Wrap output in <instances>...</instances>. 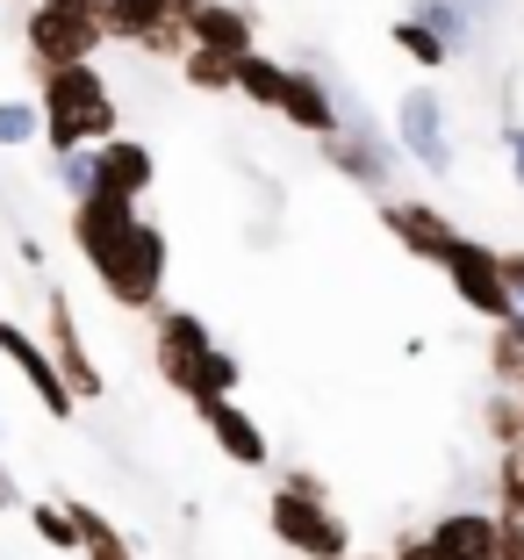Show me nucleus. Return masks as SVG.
<instances>
[{
    "label": "nucleus",
    "mask_w": 524,
    "mask_h": 560,
    "mask_svg": "<svg viewBox=\"0 0 524 560\" xmlns=\"http://www.w3.org/2000/svg\"><path fill=\"white\" fill-rule=\"evenodd\" d=\"M44 137L50 151H80V144H101L115 137V101H108V80L94 72V58L80 66H50L44 72Z\"/></svg>",
    "instance_id": "f257e3e1"
},
{
    "label": "nucleus",
    "mask_w": 524,
    "mask_h": 560,
    "mask_svg": "<svg viewBox=\"0 0 524 560\" xmlns=\"http://www.w3.org/2000/svg\"><path fill=\"white\" fill-rule=\"evenodd\" d=\"M266 517H273V539L288 546V553H310V560L352 553V525H345V517L330 511L324 481H316L310 467L280 475V489H273V503H266Z\"/></svg>",
    "instance_id": "f03ea898"
},
{
    "label": "nucleus",
    "mask_w": 524,
    "mask_h": 560,
    "mask_svg": "<svg viewBox=\"0 0 524 560\" xmlns=\"http://www.w3.org/2000/svg\"><path fill=\"white\" fill-rule=\"evenodd\" d=\"M94 280H101V295H108L115 310H159V295H165V231L137 215L130 237L94 266Z\"/></svg>",
    "instance_id": "7ed1b4c3"
},
{
    "label": "nucleus",
    "mask_w": 524,
    "mask_h": 560,
    "mask_svg": "<svg viewBox=\"0 0 524 560\" xmlns=\"http://www.w3.org/2000/svg\"><path fill=\"white\" fill-rule=\"evenodd\" d=\"M439 266H445V280H453V295L467 302L481 324H503V316H517V288L503 280V252H489L481 237L459 231L453 245H445Z\"/></svg>",
    "instance_id": "20e7f679"
},
{
    "label": "nucleus",
    "mask_w": 524,
    "mask_h": 560,
    "mask_svg": "<svg viewBox=\"0 0 524 560\" xmlns=\"http://www.w3.org/2000/svg\"><path fill=\"white\" fill-rule=\"evenodd\" d=\"M30 66L50 72V66H80V58H94L101 44H108V30H101V15H86V8H72V0H36L30 8Z\"/></svg>",
    "instance_id": "39448f33"
},
{
    "label": "nucleus",
    "mask_w": 524,
    "mask_h": 560,
    "mask_svg": "<svg viewBox=\"0 0 524 560\" xmlns=\"http://www.w3.org/2000/svg\"><path fill=\"white\" fill-rule=\"evenodd\" d=\"M395 137L424 173H453V130H445V101L431 86H410L395 101Z\"/></svg>",
    "instance_id": "423d86ee"
},
{
    "label": "nucleus",
    "mask_w": 524,
    "mask_h": 560,
    "mask_svg": "<svg viewBox=\"0 0 524 560\" xmlns=\"http://www.w3.org/2000/svg\"><path fill=\"white\" fill-rule=\"evenodd\" d=\"M101 30H108L115 44L151 50V58H181V50H187L181 15H165L159 0H108V8H101Z\"/></svg>",
    "instance_id": "0eeeda50"
},
{
    "label": "nucleus",
    "mask_w": 524,
    "mask_h": 560,
    "mask_svg": "<svg viewBox=\"0 0 524 560\" xmlns=\"http://www.w3.org/2000/svg\"><path fill=\"white\" fill-rule=\"evenodd\" d=\"M137 223V201L130 195H108V187H86L80 201H72V245L86 252V266H101L123 237H130Z\"/></svg>",
    "instance_id": "6e6552de"
},
{
    "label": "nucleus",
    "mask_w": 524,
    "mask_h": 560,
    "mask_svg": "<svg viewBox=\"0 0 524 560\" xmlns=\"http://www.w3.org/2000/svg\"><path fill=\"white\" fill-rule=\"evenodd\" d=\"M381 231L410 252V259H424V266H439L445 245L459 237L445 209H431V201H403V195H381Z\"/></svg>",
    "instance_id": "1a4fd4ad"
},
{
    "label": "nucleus",
    "mask_w": 524,
    "mask_h": 560,
    "mask_svg": "<svg viewBox=\"0 0 524 560\" xmlns=\"http://www.w3.org/2000/svg\"><path fill=\"white\" fill-rule=\"evenodd\" d=\"M209 324H201L195 310H165L159 316V374H165V388H181V396H195V374H201V360H209Z\"/></svg>",
    "instance_id": "9d476101"
},
{
    "label": "nucleus",
    "mask_w": 524,
    "mask_h": 560,
    "mask_svg": "<svg viewBox=\"0 0 524 560\" xmlns=\"http://www.w3.org/2000/svg\"><path fill=\"white\" fill-rule=\"evenodd\" d=\"M273 116H288L302 137H316V144H324V137H338V130H345V101H338V86H330L324 72L295 66V72H288V94H280Z\"/></svg>",
    "instance_id": "9b49d317"
},
{
    "label": "nucleus",
    "mask_w": 524,
    "mask_h": 560,
    "mask_svg": "<svg viewBox=\"0 0 524 560\" xmlns=\"http://www.w3.org/2000/svg\"><path fill=\"white\" fill-rule=\"evenodd\" d=\"M0 352H8V360L22 366V381L36 388V402H44L50 417H72V410H80V396H72L66 374H58V360H50V352L36 346V338H30L22 324H8V316H0Z\"/></svg>",
    "instance_id": "f8f14e48"
},
{
    "label": "nucleus",
    "mask_w": 524,
    "mask_h": 560,
    "mask_svg": "<svg viewBox=\"0 0 524 560\" xmlns=\"http://www.w3.org/2000/svg\"><path fill=\"white\" fill-rule=\"evenodd\" d=\"M324 159L338 165L345 180L352 187H366V195H388V159H381V144H374V122L366 116H352V108H345V130L338 137H324Z\"/></svg>",
    "instance_id": "ddd939ff"
},
{
    "label": "nucleus",
    "mask_w": 524,
    "mask_h": 560,
    "mask_svg": "<svg viewBox=\"0 0 524 560\" xmlns=\"http://www.w3.org/2000/svg\"><path fill=\"white\" fill-rule=\"evenodd\" d=\"M181 30H187V44L223 50V58H245V50H252V15L237 8V0H195Z\"/></svg>",
    "instance_id": "4468645a"
},
{
    "label": "nucleus",
    "mask_w": 524,
    "mask_h": 560,
    "mask_svg": "<svg viewBox=\"0 0 524 560\" xmlns=\"http://www.w3.org/2000/svg\"><path fill=\"white\" fill-rule=\"evenodd\" d=\"M151 180H159V165H151V151L137 144V137H101V151H94V187L144 201Z\"/></svg>",
    "instance_id": "2eb2a0df"
},
{
    "label": "nucleus",
    "mask_w": 524,
    "mask_h": 560,
    "mask_svg": "<svg viewBox=\"0 0 524 560\" xmlns=\"http://www.w3.org/2000/svg\"><path fill=\"white\" fill-rule=\"evenodd\" d=\"M201 424H209V439L223 445V460H237V467H266V431H259V417H245L230 396H216V402H201Z\"/></svg>",
    "instance_id": "dca6fc26"
},
{
    "label": "nucleus",
    "mask_w": 524,
    "mask_h": 560,
    "mask_svg": "<svg viewBox=\"0 0 524 560\" xmlns=\"http://www.w3.org/2000/svg\"><path fill=\"white\" fill-rule=\"evenodd\" d=\"M50 360H58V374H66V388L72 396H101V374H94V360H86V346H80V330H72V302L50 288Z\"/></svg>",
    "instance_id": "f3484780"
},
{
    "label": "nucleus",
    "mask_w": 524,
    "mask_h": 560,
    "mask_svg": "<svg viewBox=\"0 0 524 560\" xmlns=\"http://www.w3.org/2000/svg\"><path fill=\"white\" fill-rule=\"evenodd\" d=\"M431 539H439L453 560H481L489 539H496V511H445L439 525H431Z\"/></svg>",
    "instance_id": "a211bd4d"
},
{
    "label": "nucleus",
    "mask_w": 524,
    "mask_h": 560,
    "mask_svg": "<svg viewBox=\"0 0 524 560\" xmlns=\"http://www.w3.org/2000/svg\"><path fill=\"white\" fill-rule=\"evenodd\" d=\"M288 72H295V66H280V58H266V50H245V58H237V94L259 101V108H280Z\"/></svg>",
    "instance_id": "6ab92c4d"
},
{
    "label": "nucleus",
    "mask_w": 524,
    "mask_h": 560,
    "mask_svg": "<svg viewBox=\"0 0 524 560\" xmlns=\"http://www.w3.org/2000/svg\"><path fill=\"white\" fill-rule=\"evenodd\" d=\"M410 15L424 22L431 36H445V50H453V58H459L467 44H475V15H467L459 0H410Z\"/></svg>",
    "instance_id": "aec40b11"
},
{
    "label": "nucleus",
    "mask_w": 524,
    "mask_h": 560,
    "mask_svg": "<svg viewBox=\"0 0 524 560\" xmlns=\"http://www.w3.org/2000/svg\"><path fill=\"white\" fill-rule=\"evenodd\" d=\"M66 511H72V525H80V553L86 560H137L130 539H123V532H115L101 511H86V503H66Z\"/></svg>",
    "instance_id": "412c9836"
},
{
    "label": "nucleus",
    "mask_w": 524,
    "mask_h": 560,
    "mask_svg": "<svg viewBox=\"0 0 524 560\" xmlns=\"http://www.w3.org/2000/svg\"><path fill=\"white\" fill-rule=\"evenodd\" d=\"M181 72H187V86H201V94H237V58H223V50L187 44L181 50Z\"/></svg>",
    "instance_id": "4be33fe9"
},
{
    "label": "nucleus",
    "mask_w": 524,
    "mask_h": 560,
    "mask_svg": "<svg viewBox=\"0 0 524 560\" xmlns=\"http://www.w3.org/2000/svg\"><path fill=\"white\" fill-rule=\"evenodd\" d=\"M388 36H395V50H403L410 66H424V72L453 66V50H445V36H431V30H424V22H417V15H403V22H395Z\"/></svg>",
    "instance_id": "5701e85b"
},
{
    "label": "nucleus",
    "mask_w": 524,
    "mask_h": 560,
    "mask_svg": "<svg viewBox=\"0 0 524 560\" xmlns=\"http://www.w3.org/2000/svg\"><path fill=\"white\" fill-rule=\"evenodd\" d=\"M496 517H524V439L503 445V467H496Z\"/></svg>",
    "instance_id": "b1692460"
},
{
    "label": "nucleus",
    "mask_w": 524,
    "mask_h": 560,
    "mask_svg": "<svg viewBox=\"0 0 524 560\" xmlns=\"http://www.w3.org/2000/svg\"><path fill=\"white\" fill-rule=\"evenodd\" d=\"M216 396H237V360H230L223 346H209V360H201V374H195V396H187V402L201 410V402H216Z\"/></svg>",
    "instance_id": "393cba45"
},
{
    "label": "nucleus",
    "mask_w": 524,
    "mask_h": 560,
    "mask_svg": "<svg viewBox=\"0 0 524 560\" xmlns=\"http://www.w3.org/2000/svg\"><path fill=\"white\" fill-rule=\"evenodd\" d=\"M30 525H36V539H44V546H58V553H80V525H72L66 503H36Z\"/></svg>",
    "instance_id": "a878e982"
},
{
    "label": "nucleus",
    "mask_w": 524,
    "mask_h": 560,
    "mask_svg": "<svg viewBox=\"0 0 524 560\" xmlns=\"http://www.w3.org/2000/svg\"><path fill=\"white\" fill-rule=\"evenodd\" d=\"M481 417H489V439H496V445L524 439V396H517V388H496V396H489V410H481Z\"/></svg>",
    "instance_id": "bb28decb"
},
{
    "label": "nucleus",
    "mask_w": 524,
    "mask_h": 560,
    "mask_svg": "<svg viewBox=\"0 0 524 560\" xmlns=\"http://www.w3.org/2000/svg\"><path fill=\"white\" fill-rule=\"evenodd\" d=\"M36 130H44V116H36V108H22V101H0V144H30Z\"/></svg>",
    "instance_id": "cd10ccee"
},
{
    "label": "nucleus",
    "mask_w": 524,
    "mask_h": 560,
    "mask_svg": "<svg viewBox=\"0 0 524 560\" xmlns=\"http://www.w3.org/2000/svg\"><path fill=\"white\" fill-rule=\"evenodd\" d=\"M481 560H524V517H496V539Z\"/></svg>",
    "instance_id": "c85d7f7f"
},
{
    "label": "nucleus",
    "mask_w": 524,
    "mask_h": 560,
    "mask_svg": "<svg viewBox=\"0 0 524 560\" xmlns=\"http://www.w3.org/2000/svg\"><path fill=\"white\" fill-rule=\"evenodd\" d=\"M388 560H453V553H445V546H439V539L424 532V539H403V546H395Z\"/></svg>",
    "instance_id": "c756f323"
},
{
    "label": "nucleus",
    "mask_w": 524,
    "mask_h": 560,
    "mask_svg": "<svg viewBox=\"0 0 524 560\" xmlns=\"http://www.w3.org/2000/svg\"><path fill=\"white\" fill-rule=\"evenodd\" d=\"M503 151H510V180L524 187V122H503Z\"/></svg>",
    "instance_id": "7c9ffc66"
},
{
    "label": "nucleus",
    "mask_w": 524,
    "mask_h": 560,
    "mask_svg": "<svg viewBox=\"0 0 524 560\" xmlns=\"http://www.w3.org/2000/svg\"><path fill=\"white\" fill-rule=\"evenodd\" d=\"M503 280H510V288L524 295V252H503Z\"/></svg>",
    "instance_id": "2f4dec72"
},
{
    "label": "nucleus",
    "mask_w": 524,
    "mask_h": 560,
    "mask_svg": "<svg viewBox=\"0 0 524 560\" xmlns=\"http://www.w3.org/2000/svg\"><path fill=\"white\" fill-rule=\"evenodd\" d=\"M459 8H467V15L481 22V15H496V8H503V0H459Z\"/></svg>",
    "instance_id": "473e14b6"
},
{
    "label": "nucleus",
    "mask_w": 524,
    "mask_h": 560,
    "mask_svg": "<svg viewBox=\"0 0 524 560\" xmlns=\"http://www.w3.org/2000/svg\"><path fill=\"white\" fill-rule=\"evenodd\" d=\"M159 8H165V15H181V22H187V8H195V0H159Z\"/></svg>",
    "instance_id": "72a5a7b5"
},
{
    "label": "nucleus",
    "mask_w": 524,
    "mask_h": 560,
    "mask_svg": "<svg viewBox=\"0 0 524 560\" xmlns=\"http://www.w3.org/2000/svg\"><path fill=\"white\" fill-rule=\"evenodd\" d=\"M72 8H86V15H101V8H108V0H72Z\"/></svg>",
    "instance_id": "f704fd0d"
},
{
    "label": "nucleus",
    "mask_w": 524,
    "mask_h": 560,
    "mask_svg": "<svg viewBox=\"0 0 524 560\" xmlns=\"http://www.w3.org/2000/svg\"><path fill=\"white\" fill-rule=\"evenodd\" d=\"M330 560H374V553H330Z\"/></svg>",
    "instance_id": "c9c22d12"
},
{
    "label": "nucleus",
    "mask_w": 524,
    "mask_h": 560,
    "mask_svg": "<svg viewBox=\"0 0 524 560\" xmlns=\"http://www.w3.org/2000/svg\"><path fill=\"white\" fill-rule=\"evenodd\" d=\"M8 503H15V495H8V481H0V511H8Z\"/></svg>",
    "instance_id": "e433bc0d"
}]
</instances>
